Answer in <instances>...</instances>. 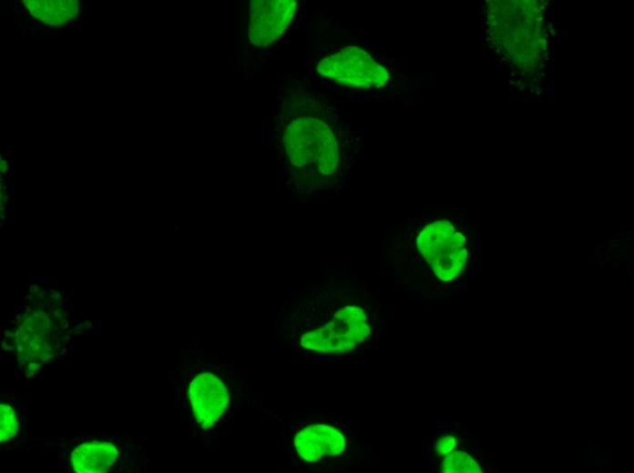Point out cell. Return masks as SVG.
Wrapping results in <instances>:
<instances>
[{
    "instance_id": "1",
    "label": "cell",
    "mask_w": 634,
    "mask_h": 473,
    "mask_svg": "<svg viewBox=\"0 0 634 473\" xmlns=\"http://www.w3.org/2000/svg\"><path fill=\"white\" fill-rule=\"evenodd\" d=\"M283 146L292 166L307 175L329 177L339 164L336 137L323 121L299 117L286 127Z\"/></svg>"
},
{
    "instance_id": "2",
    "label": "cell",
    "mask_w": 634,
    "mask_h": 473,
    "mask_svg": "<svg viewBox=\"0 0 634 473\" xmlns=\"http://www.w3.org/2000/svg\"><path fill=\"white\" fill-rule=\"evenodd\" d=\"M370 331L363 309L346 307L338 310L329 323L303 334L301 345L318 352H346L363 341Z\"/></svg>"
},
{
    "instance_id": "3",
    "label": "cell",
    "mask_w": 634,
    "mask_h": 473,
    "mask_svg": "<svg viewBox=\"0 0 634 473\" xmlns=\"http://www.w3.org/2000/svg\"><path fill=\"white\" fill-rule=\"evenodd\" d=\"M317 71L327 78L362 88L381 87L389 79L388 71L368 52L353 45L322 58Z\"/></svg>"
},
{
    "instance_id": "4",
    "label": "cell",
    "mask_w": 634,
    "mask_h": 473,
    "mask_svg": "<svg viewBox=\"0 0 634 473\" xmlns=\"http://www.w3.org/2000/svg\"><path fill=\"white\" fill-rule=\"evenodd\" d=\"M297 2L292 0H255L251 2L249 40L264 47L275 42L290 25Z\"/></svg>"
},
{
    "instance_id": "5",
    "label": "cell",
    "mask_w": 634,
    "mask_h": 473,
    "mask_svg": "<svg viewBox=\"0 0 634 473\" xmlns=\"http://www.w3.org/2000/svg\"><path fill=\"white\" fill-rule=\"evenodd\" d=\"M188 398L193 416L204 429L213 426L221 417L229 403L225 384L215 374L205 371L190 381Z\"/></svg>"
},
{
    "instance_id": "6",
    "label": "cell",
    "mask_w": 634,
    "mask_h": 473,
    "mask_svg": "<svg viewBox=\"0 0 634 473\" xmlns=\"http://www.w3.org/2000/svg\"><path fill=\"white\" fill-rule=\"evenodd\" d=\"M293 443L300 457L308 462H315L325 456L340 455L346 447L343 433L324 424H312L300 429Z\"/></svg>"
},
{
    "instance_id": "7",
    "label": "cell",
    "mask_w": 634,
    "mask_h": 473,
    "mask_svg": "<svg viewBox=\"0 0 634 473\" xmlns=\"http://www.w3.org/2000/svg\"><path fill=\"white\" fill-rule=\"evenodd\" d=\"M118 449L107 441H87L77 447L70 455V465L77 473H103L115 462Z\"/></svg>"
},
{
    "instance_id": "8",
    "label": "cell",
    "mask_w": 634,
    "mask_h": 473,
    "mask_svg": "<svg viewBox=\"0 0 634 473\" xmlns=\"http://www.w3.org/2000/svg\"><path fill=\"white\" fill-rule=\"evenodd\" d=\"M32 16L52 26H59L76 16L77 1H23Z\"/></svg>"
},
{
    "instance_id": "9",
    "label": "cell",
    "mask_w": 634,
    "mask_h": 473,
    "mask_svg": "<svg viewBox=\"0 0 634 473\" xmlns=\"http://www.w3.org/2000/svg\"><path fill=\"white\" fill-rule=\"evenodd\" d=\"M440 469L445 473H481L477 462L467 453L456 450L448 453Z\"/></svg>"
},
{
    "instance_id": "10",
    "label": "cell",
    "mask_w": 634,
    "mask_h": 473,
    "mask_svg": "<svg viewBox=\"0 0 634 473\" xmlns=\"http://www.w3.org/2000/svg\"><path fill=\"white\" fill-rule=\"evenodd\" d=\"M17 431L15 410L8 404L0 405V439L6 441L12 438Z\"/></svg>"
},
{
    "instance_id": "11",
    "label": "cell",
    "mask_w": 634,
    "mask_h": 473,
    "mask_svg": "<svg viewBox=\"0 0 634 473\" xmlns=\"http://www.w3.org/2000/svg\"><path fill=\"white\" fill-rule=\"evenodd\" d=\"M456 440L451 435L441 437L435 443V451L439 456L450 453L455 447Z\"/></svg>"
},
{
    "instance_id": "12",
    "label": "cell",
    "mask_w": 634,
    "mask_h": 473,
    "mask_svg": "<svg viewBox=\"0 0 634 473\" xmlns=\"http://www.w3.org/2000/svg\"><path fill=\"white\" fill-rule=\"evenodd\" d=\"M9 229H10V230H9L10 232H12V233L15 232V219H11V218H10Z\"/></svg>"
},
{
    "instance_id": "13",
    "label": "cell",
    "mask_w": 634,
    "mask_h": 473,
    "mask_svg": "<svg viewBox=\"0 0 634 473\" xmlns=\"http://www.w3.org/2000/svg\"><path fill=\"white\" fill-rule=\"evenodd\" d=\"M5 217L4 216H2V220H5Z\"/></svg>"
}]
</instances>
